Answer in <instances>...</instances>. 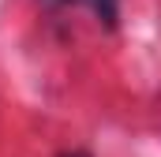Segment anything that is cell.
I'll return each mask as SVG.
<instances>
[{
  "mask_svg": "<svg viewBox=\"0 0 161 157\" xmlns=\"http://www.w3.org/2000/svg\"><path fill=\"white\" fill-rule=\"evenodd\" d=\"M60 157H90V154H82V150H71V154H60Z\"/></svg>",
  "mask_w": 161,
  "mask_h": 157,
  "instance_id": "cell-2",
  "label": "cell"
},
{
  "mask_svg": "<svg viewBox=\"0 0 161 157\" xmlns=\"http://www.w3.org/2000/svg\"><path fill=\"white\" fill-rule=\"evenodd\" d=\"M45 4H86L105 26H116L120 19V0H45Z\"/></svg>",
  "mask_w": 161,
  "mask_h": 157,
  "instance_id": "cell-1",
  "label": "cell"
}]
</instances>
